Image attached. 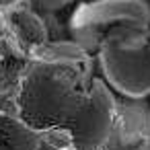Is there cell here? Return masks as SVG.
Returning a JSON list of instances; mask_svg holds the SVG:
<instances>
[{"mask_svg":"<svg viewBox=\"0 0 150 150\" xmlns=\"http://www.w3.org/2000/svg\"><path fill=\"white\" fill-rule=\"evenodd\" d=\"M15 113L56 150H101L117 99L93 76V58L76 41H50L31 58L17 91Z\"/></svg>","mask_w":150,"mask_h":150,"instance_id":"cell-1","label":"cell"},{"mask_svg":"<svg viewBox=\"0 0 150 150\" xmlns=\"http://www.w3.org/2000/svg\"><path fill=\"white\" fill-rule=\"evenodd\" d=\"M115 29L150 31L146 0H91L74 11L70 21L74 41L88 54L99 52L101 41Z\"/></svg>","mask_w":150,"mask_h":150,"instance_id":"cell-3","label":"cell"},{"mask_svg":"<svg viewBox=\"0 0 150 150\" xmlns=\"http://www.w3.org/2000/svg\"><path fill=\"white\" fill-rule=\"evenodd\" d=\"M41 136L17 113L0 109V150H41Z\"/></svg>","mask_w":150,"mask_h":150,"instance_id":"cell-7","label":"cell"},{"mask_svg":"<svg viewBox=\"0 0 150 150\" xmlns=\"http://www.w3.org/2000/svg\"><path fill=\"white\" fill-rule=\"evenodd\" d=\"M146 4H148V8H150V0H146Z\"/></svg>","mask_w":150,"mask_h":150,"instance_id":"cell-10","label":"cell"},{"mask_svg":"<svg viewBox=\"0 0 150 150\" xmlns=\"http://www.w3.org/2000/svg\"><path fill=\"white\" fill-rule=\"evenodd\" d=\"M29 62L31 60L17 47V43L8 35L2 21V11H0V95L17 91Z\"/></svg>","mask_w":150,"mask_h":150,"instance_id":"cell-6","label":"cell"},{"mask_svg":"<svg viewBox=\"0 0 150 150\" xmlns=\"http://www.w3.org/2000/svg\"><path fill=\"white\" fill-rule=\"evenodd\" d=\"M97 54L113 88L127 99L150 95V31L115 29L101 41Z\"/></svg>","mask_w":150,"mask_h":150,"instance_id":"cell-2","label":"cell"},{"mask_svg":"<svg viewBox=\"0 0 150 150\" xmlns=\"http://www.w3.org/2000/svg\"><path fill=\"white\" fill-rule=\"evenodd\" d=\"M23 0H0V11L4 8H11V6H19Z\"/></svg>","mask_w":150,"mask_h":150,"instance_id":"cell-9","label":"cell"},{"mask_svg":"<svg viewBox=\"0 0 150 150\" xmlns=\"http://www.w3.org/2000/svg\"><path fill=\"white\" fill-rule=\"evenodd\" d=\"M68 150V148H64ZM101 150H150V109L142 101H117L113 129Z\"/></svg>","mask_w":150,"mask_h":150,"instance_id":"cell-4","label":"cell"},{"mask_svg":"<svg viewBox=\"0 0 150 150\" xmlns=\"http://www.w3.org/2000/svg\"><path fill=\"white\" fill-rule=\"evenodd\" d=\"M29 2L35 6V8H43V11H58L62 6H66L72 0H29Z\"/></svg>","mask_w":150,"mask_h":150,"instance_id":"cell-8","label":"cell"},{"mask_svg":"<svg viewBox=\"0 0 150 150\" xmlns=\"http://www.w3.org/2000/svg\"><path fill=\"white\" fill-rule=\"evenodd\" d=\"M2 21H4V27H6L8 35L17 43V47L29 60L35 56V52H39L43 45L50 43L47 27L33 8H27V6H21V4L4 8L2 11Z\"/></svg>","mask_w":150,"mask_h":150,"instance_id":"cell-5","label":"cell"}]
</instances>
